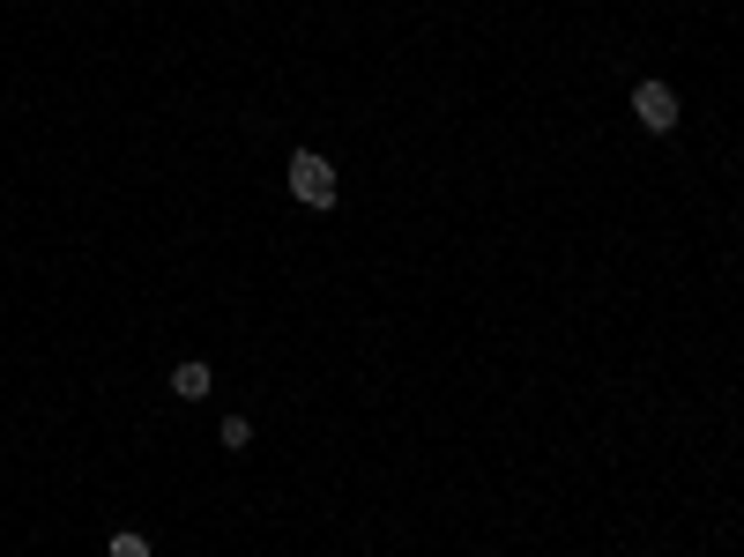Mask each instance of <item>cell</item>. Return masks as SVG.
Masks as SVG:
<instances>
[{"instance_id":"277c9868","label":"cell","mask_w":744,"mask_h":557,"mask_svg":"<svg viewBox=\"0 0 744 557\" xmlns=\"http://www.w3.org/2000/svg\"><path fill=\"white\" fill-rule=\"evenodd\" d=\"M104 557H157V543H149L142 528H120L112 543H104Z\"/></svg>"},{"instance_id":"7a4b0ae2","label":"cell","mask_w":744,"mask_h":557,"mask_svg":"<svg viewBox=\"0 0 744 557\" xmlns=\"http://www.w3.org/2000/svg\"><path fill=\"white\" fill-rule=\"evenodd\" d=\"M633 120H641L647 134H670V126L685 120V104H677V90H670V82H655V74H647V82H633Z\"/></svg>"},{"instance_id":"3957f363","label":"cell","mask_w":744,"mask_h":557,"mask_svg":"<svg viewBox=\"0 0 744 557\" xmlns=\"http://www.w3.org/2000/svg\"><path fill=\"white\" fill-rule=\"evenodd\" d=\"M209 387H217V372H209L201 357L172 364V394H179V402H209Z\"/></svg>"},{"instance_id":"5b68a950","label":"cell","mask_w":744,"mask_h":557,"mask_svg":"<svg viewBox=\"0 0 744 557\" xmlns=\"http://www.w3.org/2000/svg\"><path fill=\"white\" fill-rule=\"evenodd\" d=\"M217 438H223V454H247V446H253V416H223Z\"/></svg>"},{"instance_id":"6da1fadb","label":"cell","mask_w":744,"mask_h":557,"mask_svg":"<svg viewBox=\"0 0 744 557\" xmlns=\"http://www.w3.org/2000/svg\"><path fill=\"white\" fill-rule=\"evenodd\" d=\"M283 186H291L298 209H335V194H343V179H335V164H328L321 149H291V164H283Z\"/></svg>"}]
</instances>
